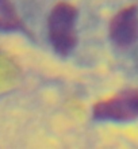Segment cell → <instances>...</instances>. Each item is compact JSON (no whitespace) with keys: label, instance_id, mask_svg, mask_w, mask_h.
I'll return each instance as SVG.
<instances>
[{"label":"cell","instance_id":"cell-1","mask_svg":"<svg viewBox=\"0 0 138 149\" xmlns=\"http://www.w3.org/2000/svg\"><path fill=\"white\" fill-rule=\"evenodd\" d=\"M76 18L77 10L65 1L55 4L49 15L47 29L50 43L53 49L61 56L69 54L76 46Z\"/></svg>","mask_w":138,"mask_h":149},{"label":"cell","instance_id":"cell-2","mask_svg":"<svg viewBox=\"0 0 138 149\" xmlns=\"http://www.w3.org/2000/svg\"><path fill=\"white\" fill-rule=\"evenodd\" d=\"M94 117L103 121H129L138 117V90L121 91L94 106Z\"/></svg>","mask_w":138,"mask_h":149},{"label":"cell","instance_id":"cell-3","mask_svg":"<svg viewBox=\"0 0 138 149\" xmlns=\"http://www.w3.org/2000/svg\"><path fill=\"white\" fill-rule=\"evenodd\" d=\"M110 37L121 47L130 46L138 38V11L134 6L121 10L110 23Z\"/></svg>","mask_w":138,"mask_h":149},{"label":"cell","instance_id":"cell-4","mask_svg":"<svg viewBox=\"0 0 138 149\" xmlns=\"http://www.w3.org/2000/svg\"><path fill=\"white\" fill-rule=\"evenodd\" d=\"M20 27V16L11 0H0V30H18Z\"/></svg>","mask_w":138,"mask_h":149}]
</instances>
